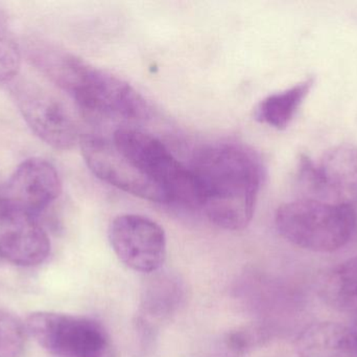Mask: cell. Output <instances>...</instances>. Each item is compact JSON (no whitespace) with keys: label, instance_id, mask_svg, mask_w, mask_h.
Segmentation results:
<instances>
[{"label":"cell","instance_id":"cell-14","mask_svg":"<svg viewBox=\"0 0 357 357\" xmlns=\"http://www.w3.org/2000/svg\"><path fill=\"white\" fill-rule=\"evenodd\" d=\"M325 303L335 309L357 314V256L331 268L320 285Z\"/></svg>","mask_w":357,"mask_h":357},{"label":"cell","instance_id":"cell-8","mask_svg":"<svg viewBox=\"0 0 357 357\" xmlns=\"http://www.w3.org/2000/svg\"><path fill=\"white\" fill-rule=\"evenodd\" d=\"M82 154L90 171L102 182L152 203H169L162 189L138 171L114 143L100 136H81Z\"/></svg>","mask_w":357,"mask_h":357},{"label":"cell","instance_id":"cell-11","mask_svg":"<svg viewBox=\"0 0 357 357\" xmlns=\"http://www.w3.org/2000/svg\"><path fill=\"white\" fill-rule=\"evenodd\" d=\"M61 192L62 182L54 166L43 159H29L8 178L0 199L38 217Z\"/></svg>","mask_w":357,"mask_h":357},{"label":"cell","instance_id":"cell-13","mask_svg":"<svg viewBox=\"0 0 357 357\" xmlns=\"http://www.w3.org/2000/svg\"><path fill=\"white\" fill-rule=\"evenodd\" d=\"M314 85V78L310 77L287 89L270 94L256 106L254 117L264 125L284 130L293 121Z\"/></svg>","mask_w":357,"mask_h":357},{"label":"cell","instance_id":"cell-3","mask_svg":"<svg viewBox=\"0 0 357 357\" xmlns=\"http://www.w3.org/2000/svg\"><path fill=\"white\" fill-rule=\"evenodd\" d=\"M113 143L144 176L158 184L169 199L190 207H201V195L195 174L181 163L155 136L134 128H119Z\"/></svg>","mask_w":357,"mask_h":357},{"label":"cell","instance_id":"cell-16","mask_svg":"<svg viewBox=\"0 0 357 357\" xmlns=\"http://www.w3.org/2000/svg\"><path fill=\"white\" fill-rule=\"evenodd\" d=\"M29 337L26 325L18 316L0 308V357H21Z\"/></svg>","mask_w":357,"mask_h":357},{"label":"cell","instance_id":"cell-18","mask_svg":"<svg viewBox=\"0 0 357 357\" xmlns=\"http://www.w3.org/2000/svg\"><path fill=\"white\" fill-rule=\"evenodd\" d=\"M354 323H356V324H354V330H356V333H357V319H356V322H354Z\"/></svg>","mask_w":357,"mask_h":357},{"label":"cell","instance_id":"cell-1","mask_svg":"<svg viewBox=\"0 0 357 357\" xmlns=\"http://www.w3.org/2000/svg\"><path fill=\"white\" fill-rule=\"evenodd\" d=\"M190 169L208 219L222 230L247 228L264 182L260 157L243 145L216 143L197 151Z\"/></svg>","mask_w":357,"mask_h":357},{"label":"cell","instance_id":"cell-10","mask_svg":"<svg viewBox=\"0 0 357 357\" xmlns=\"http://www.w3.org/2000/svg\"><path fill=\"white\" fill-rule=\"evenodd\" d=\"M50 240L37 216L0 199V258L23 268L43 263Z\"/></svg>","mask_w":357,"mask_h":357},{"label":"cell","instance_id":"cell-5","mask_svg":"<svg viewBox=\"0 0 357 357\" xmlns=\"http://www.w3.org/2000/svg\"><path fill=\"white\" fill-rule=\"evenodd\" d=\"M297 176L302 198L356 207L357 145L331 147L317 161L302 155Z\"/></svg>","mask_w":357,"mask_h":357},{"label":"cell","instance_id":"cell-12","mask_svg":"<svg viewBox=\"0 0 357 357\" xmlns=\"http://www.w3.org/2000/svg\"><path fill=\"white\" fill-rule=\"evenodd\" d=\"M299 357H357V333L335 322L314 323L296 340Z\"/></svg>","mask_w":357,"mask_h":357},{"label":"cell","instance_id":"cell-9","mask_svg":"<svg viewBox=\"0 0 357 357\" xmlns=\"http://www.w3.org/2000/svg\"><path fill=\"white\" fill-rule=\"evenodd\" d=\"M15 100L25 123L48 146L70 150L81 136L75 119L62 102L31 84L18 86Z\"/></svg>","mask_w":357,"mask_h":357},{"label":"cell","instance_id":"cell-7","mask_svg":"<svg viewBox=\"0 0 357 357\" xmlns=\"http://www.w3.org/2000/svg\"><path fill=\"white\" fill-rule=\"evenodd\" d=\"M109 241L117 258L135 272L152 274L167 259L165 230L144 216L126 214L113 219Z\"/></svg>","mask_w":357,"mask_h":357},{"label":"cell","instance_id":"cell-4","mask_svg":"<svg viewBox=\"0 0 357 357\" xmlns=\"http://www.w3.org/2000/svg\"><path fill=\"white\" fill-rule=\"evenodd\" d=\"M25 325L29 337L54 357H117L110 335L94 319L38 312Z\"/></svg>","mask_w":357,"mask_h":357},{"label":"cell","instance_id":"cell-17","mask_svg":"<svg viewBox=\"0 0 357 357\" xmlns=\"http://www.w3.org/2000/svg\"><path fill=\"white\" fill-rule=\"evenodd\" d=\"M264 335L255 327H243L229 333L226 337V346L235 356H243L260 343Z\"/></svg>","mask_w":357,"mask_h":357},{"label":"cell","instance_id":"cell-2","mask_svg":"<svg viewBox=\"0 0 357 357\" xmlns=\"http://www.w3.org/2000/svg\"><path fill=\"white\" fill-rule=\"evenodd\" d=\"M279 234L296 247L316 253H333L345 247L356 233V207L300 198L278 207Z\"/></svg>","mask_w":357,"mask_h":357},{"label":"cell","instance_id":"cell-15","mask_svg":"<svg viewBox=\"0 0 357 357\" xmlns=\"http://www.w3.org/2000/svg\"><path fill=\"white\" fill-rule=\"evenodd\" d=\"M21 66V50L6 12L0 8V82L13 81Z\"/></svg>","mask_w":357,"mask_h":357},{"label":"cell","instance_id":"cell-6","mask_svg":"<svg viewBox=\"0 0 357 357\" xmlns=\"http://www.w3.org/2000/svg\"><path fill=\"white\" fill-rule=\"evenodd\" d=\"M69 96L84 115L92 119H144L149 106L144 96L128 82L88 64Z\"/></svg>","mask_w":357,"mask_h":357}]
</instances>
